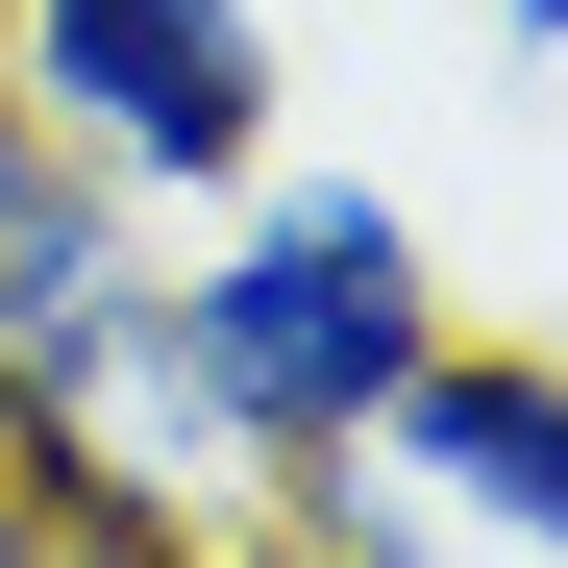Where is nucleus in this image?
Masks as SVG:
<instances>
[{"label": "nucleus", "instance_id": "1", "mask_svg": "<svg viewBox=\"0 0 568 568\" xmlns=\"http://www.w3.org/2000/svg\"><path fill=\"white\" fill-rule=\"evenodd\" d=\"M149 346H173V420H199L223 519L322 495V469H371V420H396V371L445 346V247L396 173H297L272 149L247 199H199V247L149 272Z\"/></svg>", "mask_w": 568, "mask_h": 568}, {"label": "nucleus", "instance_id": "2", "mask_svg": "<svg viewBox=\"0 0 568 568\" xmlns=\"http://www.w3.org/2000/svg\"><path fill=\"white\" fill-rule=\"evenodd\" d=\"M0 100L74 173H124L149 223H199V199L272 173L297 74H272V0H0Z\"/></svg>", "mask_w": 568, "mask_h": 568}, {"label": "nucleus", "instance_id": "3", "mask_svg": "<svg viewBox=\"0 0 568 568\" xmlns=\"http://www.w3.org/2000/svg\"><path fill=\"white\" fill-rule=\"evenodd\" d=\"M371 469L420 495V544L568 568V346H519V322H445V346L396 371V420H371Z\"/></svg>", "mask_w": 568, "mask_h": 568}, {"label": "nucleus", "instance_id": "4", "mask_svg": "<svg viewBox=\"0 0 568 568\" xmlns=\"http://www.w3.org/2000/svg\"><path fill=\"white\" fill-rule=\"evenodd\" d=\"M0 568H74V469H50L26 396H0Z\"/></svg>", "mask_w": 568, "mask_h": 568}, {"label": "nucleus", "instance_id": "5", "mask_svg": "<svg viewBox=\"0 0 568 568\" xmlns=\"http://www.w3.org/2000/svg\"><path fill=\"white\" fill-rule=\"evenodd\" d=\"M74 568H223V519H74Z\"/></svg>", "mask_w": 568, "mask_h": 568}, {"label": "nucleus", "instance_id": "6", "mask_svg": "<svg viewBox=\"0 0 568 568\" xmlns=\"http://www.w3.org/2000/svg\"><path fill=\"white\" fill-rule=\"evenodd\" d=\"M495 50H544V74H568V0H495Z\"/></svg>", "mask_w": 568, "mask_h": 568}]
</instances>
